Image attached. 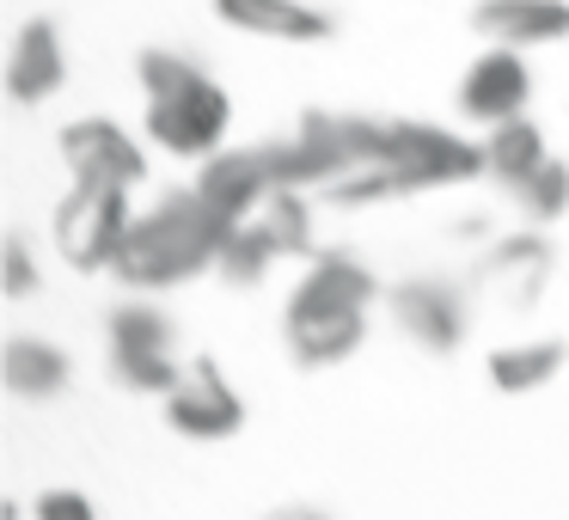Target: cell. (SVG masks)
Segmentation results:
<instances>
[{"instance_id":"cell-5","label":"cell","mask_w":569,"mask_h":520,"mask_svg":"<svg viewBox=\"0 0 569 520\" xmlns=\"http://www.w3.org/2000/svg\"><path fill=\"white\" fill-rule=\"evenodd\" d=\"M307 227H312L307 197H300V190H276L251 221L233 227V239H227V251H221V276L233 288H251V282H263V270H270L276 258H295V251L307 258L312 251Z\"/></svg>"},{"instance_id":"cell-10","label":"cell","mask_w":569,"mask_h":520,"mask_svg":"<svg viewBox=\"0 0 569 520\" xmlns=\"http://www.w3.org/2000/svg\"><path fill=\"white\" fill-rule=\"evenodd\" d=\"M392 324L429 356H453L466 343V294L441 276H410L392 288Z\"/></svg>"},{"instance_id":"cell-15","label":"cell","mask_w":569,"mask_h":520,"mask_svg":"<svg viewBox=\"0 0 569 520\" xmlns=\"http://www.w3.org/2000/svg\"><path fill=\"white\" fill-rule=\"evenodd\" d=\"M62 80H68L62 31H56L50 19H31L13 38V56H7V92H13L19 104H43Z\"/></svg>"},{"instance_id":"cell-22","label":"cell","mask_w":569,"mask_h":520,"mask_svg":"<svg viewBox=\"0 0 569 520\" xmlns=\"http://www.w3.org/2000/svg\"><path fill=\"white\" fill-rule=\"evenodd\" d=\"M38 520H99V508L80 490H43L38 496Z\"/></svg>"},{"instance_id":"cell-14","label":"cell","mask_w":569,"mask_h":520,"mask_svg":"<svg viewBox=\"0 0 569 520\" xmlns=\"http://www.w3.org/2000/svg\"><path fill=\"white\" fill-rule=\"evenodd\" d=\"M214 13L233 31H251V38H270V43H325L331 38V13L307 7V0H214Z\"/></svg>"},{"instance_id":"cell-20","label":"cell","mask_w":569,"mask_h":520,"mask_svg":"<svg viewBox=\"0 0 569 520\" xmlns=\"http://www.w3.org/2000/svg\"><path fill=\"white\" fill-rule=\"evenodd\" d=\"M515 202L527 221H557L569 209V166L563 160H545L527 184H515Z\"/></svg>"},{"instance_id":"cell-2","label":"cell","mask_w":569,"mask_h":520,"mask_svg":"<svg viewBox=\"0 0 569 520\" xmlns=\"http://www.w3.org/2000/svg\"><path fill=\"white\" fill-rule=\"evenodd\" d=\"M227 239H233V221H221L197 190H172V197H160V209L136 214V227H129L111 270L136 294H160V288L221 263Z\"/></svg>"},{"instance_id":"cell-12","label":"cell","mask_w":569,"mask_h":520,"mask_svg":"<svg viewBox=\"0 0 569 520\" xmlns=\"http://www.w3.org/2000/svg\"><path fill=\"white\" fill-rule=\"evenodd\" d=\"M197 197L209 202L221 221H251V214L263 209V202L276 197V178H270V166H263V153L258 148H239V153H214L209 166H202V178H197Z\"/></svg>"},{"instance_id":"cell-7","label":"cell","mask_w":569,"mask_h":520,"mask_svg":"<svg viewBox=\"0 0 569 520\" xmlns=\"http://www.w3.org/2000/svg\"><path fill=\"white\" fill-rule=\"evenodd\" d=\"M111 368L129 392H172L178 356H172V319L148 300H123L111 312Z\"/></svg>"},{"instance_id":"cell-16","label":"cell","mask_w":569,"mask_h":520,"mask_svg":"<svg viewBox=\"0 0 569 520\" xmlns=\"http://www.w3.org/2000/svg\"><path fill=\"white\" fill-rule=\"evenodd\" d=\"M478 276L490 288H502L515 307H532L545 288V276H551V246H545L539 233H502L490 251H483Z\"/></svg>"},{"instance_id":"cell-11","label":"cell","mask_w":569,"mask_h":520,"mask_svg":"<svg viewBox=\"0 0 569 520\" xmlns=\"http://www.w3.org/2000/svg\"><path fill=\"white\" fill-rule=\"evenodd\" d=\"M532 99V68L520 62V50H508V43H490V50L478 56V62L466 68V80H459V111L471 117V123H515L520 111H527Z\"/></svg>"},{"instance_id":"cell-6","label":"cell","mask_w":569,"mask_h":520,"mask_svg":"<svg viewBox=\"0 0 569 520\" xmlns=\"http://www.w3.org/2000/svg\"><path fill=\"white\" fill-rule=\"evenodd\" d=\"M129 227H136L129 190L74 184L62 197V209H56V246H62V258L74 263V270H111L123 239H129Z\"/></svg>"},{"instance_id":"cell-23","label":"cell","mask_w":569,"mask_h":520,"mask_svg":"<svg viewBox=\"0 0 569 520\" xmlns=\"http://www.w3.org/2000/svg\"><path fill=\"white\" fill-rule=\"evenodd\" d=\"M270 520H325V514H319V508H276Z\"/></svg>"},{"instance_id":"cell-13","label":"cell","mask_w":569,"mask_h":520,"mask_svg":"<svg viewBox=\"0 0 569 520\" xmlns=\"http://www.w3.org/2000/svg\"><path fill=\"white\" fill-rule=\"evenodd\" d=\"M471 26L508 50H539L569 38V0H478Z\"/></svg>"},{"instance_id":"cell-3","label":"cell","mask_w":569,"mask_h":520,"mask_svg":"<svg viewBox=\"0 0 569 520\" xmlns=\"http://www.w3.org/2000/svg\"><path fill=\"white\" fill-rule=\"evenodd\" d=\"M136 74L141 99H148V136L178 160H214L227 129H233L227 92L178 50H141Z\"/></svg>"},{"instance_id":"cell-17","label":"cell","mask_w":569,"mask_h":520,"mask_svg":"<svg viewBox=\"0 0 569 520\" xmlns=\"http://www.w3.org/2000/svg\"><path fill=\"white\" fill-rule=\"evenodd\" d=\"M0 380L19 398H56L68 386V356L43 337H13L7 356H0Z\"/></svg>"},{"instance_id":"cell-8","label":"cell","mask_w":569,"mask_h":520,"mask_svg":"<svg viewBox=\"0 0 569 520\" xmlns=\"http://www.w3.org/2000/svg\"><path fill=\"white\" fill-rule=\"evenodd\" d=\"M166 422H172L178 434H190V441H227V434L246 422V398L227 386L221 361L197 356L178 373L172 392H166Z\"/></svg>"},{"instance_id":"cell-1","label":"cell","mask_w":569,"mask_h":520,"mask_svg":"<svg viewBox=\"0 0 569 520\" xmlns=\"http://www.w3.org/2000/svg\"><path fill=\"white\" fill-rule=\"evenodd\" d=\"M380 294L373 270L349 251H325L312 258V270L300 276V288L288 294V349H295L300 368H337L361 349L368 337V307Z\"/></svg>"},{"instance_id":"cell-19","label":"cell","mask_w":569,"mask_h":520,"mask_svg":"<svg viewBox=\"0 0 569 520\" xmlns=\"http://www.w3.org/2000/svg\"><path fill=\"white\" fill-rule=\"evenodd\" d=\"M557 368H563V343L557 337H532V343H508L490 356V386L508 398L520 392H539V386L557 380Z\"/></svg>"},{"instance_id":"cell-4","label":"cell","mask_w":569,"mask_h":520,"mask_svg":"<svg viewBox=\"0 0 569 520\" xmlns=\"http://www.w3.org/2000/svg\"><path fill=\"white\" fill-rule=\"evenodd\" d=\"M380 172L392 178L398 197H417V190H447V184H466V178L483 172V148H471L466 136L435 129V123H386Z\"/></svg>"},{"instance_id":"cell-9","label":"cell","mask_w":569,"mask_h":520,"mask_svg":"<svg viewBox=\"0 0 569 520\" xmlns=\"http://www.w3.org/2000/svg\"><path fill=\"white\" fill-rule=\"evenodd\" d=\"M62 160L74 172V184H117L136 190L148 178V153L136 148L129 129H117L111 117H80L62 129Z\"/></svg>"},{"instance_id":"cell-18","label":"cell","mask_w":569,"mask_h":520,"mask_svg":"<svg viewBox=\"0 0 569 520\" xmlns=\"http://www.w3.org/2000/svg\"><path fill=\"white\" fill-rule=\"evenodd\" d=\"M545 160H551V153H545V136H539V123H527V117L496 123L490 141H483V172H490L496 184H508V190L527 184Z\"/></svg>"},{"instance_id":"cell-21","label":"cell","mask_w":569,"mask_h":520,"mask_svg":"<svg viewBox=\"0 0 569 520\" xmlns=\"http://www.w3.org/2000/svg\"><path fill=\"white\" fill-rule=\"evenodd\" d=\"M0 288H7V300L38 294V263H31V246H26L19 233L0 246Z\"/></svg>"}]
</instances>
